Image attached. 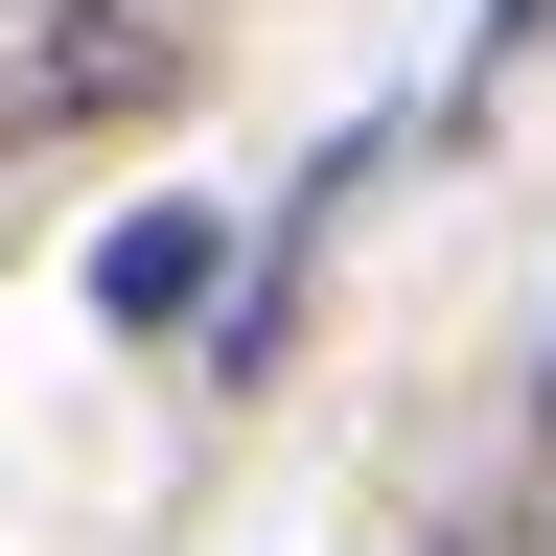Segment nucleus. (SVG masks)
I'll return each instance as SVG.
<instances>
[{
    "label": "nucleus",
    "instance_id": "1",
    "mask_svg": "<svg viewBox=\"0 0 556 556\" xmlns=\"http://www.w3.org/2000/svg\"><path fill=\"white\" fill-rule=\"evenodd\" d=\"M163 93H186L163 0H0V163H70V139H116Z\"/></svg>",
    "mask_w": 556,
    "mask_h": 556
},
{
    "label": "nucleus",
    "instance_id": "2",
    "mask_svg": "<svg viewBox=\"0 0 556 556\" xmlns=\"http://www.w3.org/2000/svg\"><path fill=\"white\" fill-rule=\"evenodd\" d=\"M93 302H116V325H186V302H208V208H139V232L93 255Z\"/></svg>",
    "mask_w": 556,
    "mask_h": 556
},
{
    "label": "nucleus",
    "instance_id": "3",
    "mask_svg": "<svg viewBox=\"0 0 556 556\" xmlns=\"http://www.w3.org/2000/svg\"><path fill=\"white\" fill-rule=\"evenodd\" d=\"M441 556H556V510H464V533H441Z\"/></svg>",
    "mask_w": 556,
    "mask_h": 556
},
{
    "label": "nucleus",
    "instance_id": "4",
    "mask_svg": "<svg viewBox=\"0 0 556 556\" xmlns=\"http://www.w3.org/2000/svg\"><path fill=\"white\" fill-rule=\"evenodd\" d=\"M533 441H556V348H533Z\"/></svg>",
    "mask_w": 556,
    "mask_h": 556
}]
</instances>
